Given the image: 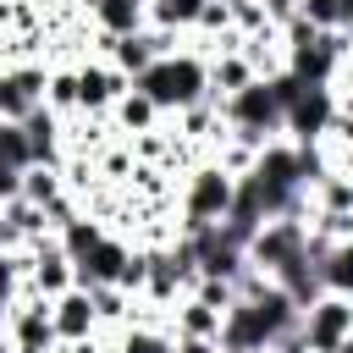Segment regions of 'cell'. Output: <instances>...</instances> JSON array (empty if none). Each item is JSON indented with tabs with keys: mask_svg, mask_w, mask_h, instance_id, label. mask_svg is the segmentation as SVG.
Returning <instances> with one entry per match:
<instances>
[{
	"mask_svg": "<svg viewBox=\"0 0 353 353\" xmlns=\"http://www.w3.org/2000/svg\"><path fill=\"white\" fill-rule=\"evenodd\" d=\"M99 237H105V221H99L94 210H77V215H72V221H66V226L55 232V243H61V248H66L72 259H83V254H88V248H94Z\"/></svg>",
	"mask_w": 353,
	"mask_h": 353,
	"instance_id": "18",
	"label": "cell"
},
{
	"mask_svg": "<svg viewBox=\"0 0 353 353\" xmlns=\"http://www.w3.org/2000/svg\"><path fill=\"white\" fill-rule=\"evenodd\" d=\"M232 199H237V171H226L221 160H199L188 171V182H182V199H176V210H182L176 232H199V226L226 221Z\"/></svg>",
	"mask_w": 353,
	"mask_h": 353,
	"instance_id": "3",
	"label": "cell"
},
{
	"mask_svg": "<svg viewBox=\"0 0 353 353\" xmlns=\"http://www.w3.org/2000/svg\"><path fill=\"white\" fill-rule=\"evenodd\" d=\"M298 17L320 33H347L353 28V0H298Z\"/></svg>",
	"mask_w": 353,
	"mask_h": 353,
	"instance_id": "19",
	"label": "cell"
},
{
	"mask_svg": "<svg viewBox=\"0 0 353 353\" xmlns=\"http://www.w3.org/2000/svg\"><path fill=\"white\" fill-rule=\"evenodd\" d=\"M347 61H353V28H347Z\"/></svg>",
	"mask_w": 353,
	"mask_h": 353,
	"instance_id": "26",
	"label": "cell"
},
{
	"mask_svg": "<svg viewBox=\"0 0 353 353\" xmlns=\"http://www.w3.org/2000/svg\"><path fill=\"white\" fill-rule=\"evenodd\" d=\"M50 320H55V336L61 342L99 336V309H94V292L88 287H66L61 298H50Z\"/></svg>",
	"mask_w": 353,
	"mask_h": 353,
	"instance_id": "11",
	"label": "cell"
},
{
	"mask_svg": "<svg viewBox=\"0 0 353 353\" xmlns=\"http://www.w3.org/2000/svg\"><path fill=\"white\" fill-rule=\"evenodd\" d=\"M298 331H303L309 353H336V342L353 331V298H347V292H320V298L303 309Z\"/></svg>",
	"mask_w": 353,
	"mask_h": 353,
	"instance_id": "7",
	"label": "cell"
},
{
	"mask_svg": "<svg viewBox=\"0 0 353 353\" xmlns=\"http://www.w3.org/2000/svg\"><path fill=\"white\" fill-rule=\"evenodd\" d=\"M6 347L11 353H61V336H55V320H50V298H33L22 292L11 320H6Z\"/></svg>",
	"mask_w": 353,
	"mask_h": 353,
	"instance_id": "5",
	"label": "cell"
},
{
	"mask_svg": "<svg viewBox=\"0 0 353 353\" xmlns=\"http://www.w3.org/2000/svg\"><path fill=\"white\" fill-rule=\"evenodd\" d=\"M132 259H138V248L127 243V237H116V232H105L83 259H72V270H77V287H121L127 281V270H132Z\"/></svg>",
	"mask_w": 353,
	"mask_h": 353,
	"instance_id": "8",
	"label": "cell"
},
{
	"mask_svg": "<svg viewBox=\"0 0 353 353\" xmlns=\"http://www.w3.org/2000/svg\"><path fill=\"white\" fill-rule=\"evenodd\" d=\"M44 83H50V66H11L0 72V121H28V110L44 105Z\"/></svg>",
	"mask_w": 353,
	"mask_h": 353,
	"instance_id": "10",
	"label": "cell"
},
{
	"mask_svg": "<svg viewBox=\"0 0 353 353\" xmlns=\"http://www.w3.org/2000/svg\"><path fill=\"white\" fill-rule=\"evenodd\" d=\"M336 121V88L331 83H303L298 99L287 105V138L292 143H325Z\"/></svg>",
	"mask_w": 353,
	"mask_h": 353,
	"instance_id": "6",
	"label": "cell"
},
{
	"mask_svg": "<svg viewBox=\"0 0 353 353\" xmlns=\"http://www.w3.org/2000/svg\"><path fill=\"white\" fill-rule=\"evenodd\" d=\"M204 6H210V0H149V28H165V33L188 39V33L199 28Z\"/></svg>",
	"mask_w": 353,
	"mask_h": 353,
	"instance_id": "16",
	"label": "cell"
},
{
	"mask_svg": "<svg viewBox=\"0 0 353 353\" xmlns=\"http://www.w3.org/2000/svg\"><path fill=\"white\" fill-rule=\"evenodd\" d=\"M204 61H210V99H226V94H237L259 77L243 50H221V55H204Z\"/></svg>",
	"mask_w": 353,
	"mask_h": 353,
	"instance_id": "15",
	"label": "cell"
},
{
	"mask_svg": "<svg viewBox=\"0 0 353 353\" xmlns=\"http://www.w3.org/2000/svg\"><path fill=\"white\" fill-rule=\"evenodd\" d=\"M254 6H259V11H265V17L276 22V28H281L287 17H298V0H254Z\"/></svg>",
	"mask_w": 353,
	"mask_h": 353,
	"instance_id": "22",
	"label": "cell"
},
{
	"mask_svg": "<svg viewBox=\"0 0 353 353\" xmlns=\"http://www.w3.org/2000/svg\"><path fill=\"white\" fill-rule=\"evenodd\" d=\"M6 320H11V314H6V309H0V342H6Z\"/></svg>",
	"mask_w": 353,
	"mask_h": 353,
	"instance_id": "25",
	"label": "cell"
},
{
	"mask_svg": "<svg viewBox=\"0 0 353 353\" xmlns=\"http://www.w3.org/2000/svg\"><path fill=\"white\" fill-rule=\"evenodd\" d=\"M171 347L176 336L165 325H121V342H116V353H171Z\"/></svg>",
	"mask_w": 353,
	"mask_h": 353,
	"instance_id": "20",
	"label": "cell"
},
{
	"mask_svg": "<svg viewBox=\"0 0 353 353\" xmlns=\"http://www.w3.org/2000/svg\"><path fill=\"white\" fill-rule=\"evenodd\" d=\"M0 254H11V248H0Z\"/></svg>",
	"mask_w": 353,
	"mask_h": 353,
	"instance_id": "27",
	"label": "cell"
},
{
	"mask_svg": "<svg viewBox=\"0 0 353 353\" xmlns=\"http://www.w3.org/2000/svg\"><path fill=\"white\" fill-rule=\"evenodd\" d=\"M320 281H325V292H347V298H353V237L325 243V254H320Z\"/></svg>",
	"mask_w": 353,
	"mask_h": 353,
	"instance_id": "17",
	"label": "cell"
},
{
	"mask_svg": "<svg viewBox=\"0 0 353 353\" xmlns=\"http://www.w3.org/2000/svg\"><path fill=\"white\" fill-rule=\"evenodd\" d=\"M309 243H314V221H309V215H270V221L248 237V265L265 270V276H276V270L292 265Z\"/></svg>",
	"mask_w": 353,
	"mask_h": 353,
	"instance_id": "4",
	"label": "cell"
},
{
	"mask_svg": "<svg viewBox=\"0 0 353 353\" xmlns=\"http://www.w3.org/2000/svg\"><path fill=\"white\" fill-rule=\"evenodd\" d=\"M132 88L127 72H116L105 55L99 61H83L77 66V116H110V105Z\"/></svg>",
	"mask_w": 353,
	"mask_h": 353,
	"instance_id": "9",
	"label": "cell"
},
{
	"mask_svg": "<svg viewBox=\"0 0 353 353\" xmlns=\"http://www.w3.org/2000/svg\"><path fill=\"white\" fill-rule=\"evenodd\" d=\"M336 353H353V331H347V336H342V342H336Z\"/></svg>",
	"mask_w": 353,
	"mask_h": 353,
	"instance_id": "24",
	"label": "cell"
},
{
	"mask_svg": "<svg viewBox=\"0 0 353 353\" xmlns=\"http://www.w3.org/2000/svg\"><path fill=\"white\" fill-rule=\"evenodd\" d=\"M215 105L226 116V132H237V138H248L259 149L270 138H287V105H281V94H276L270 77H254L248 88H237V94H226Z\"/></svg>",
	"mask_w": 353,
	"mask_h": 353,
	"instance_id": "2",
	"label": "cell"
},
{
	"mask_svg": "<svg viewBox=\"0 0 353 353\" xmlns=\"http://www.w3.org/2000/svg\"><path fill=\"white\" fill-rule=\"evenodd\" d=\"M88 17H94V33H105V39H127V33L149 28V0H94Z\"/></svg>",
	"mask_w": 353,
	"mask_h": 353,
	"instance_id": "13",
	"label": "cell"
},
{
	"mask_svg": "<svg viewBox=\"0 0 353 353\" xmlns=\"http://www.w3.org/2000/svg\"><path fill=\"white\" fill-rule=\"evenodd\" d=\"M132 88H143L165 116H182L188 105H199V99H210V61L193 50V44H176L171 55H160Z\"/></svg>",
	"mask_w": 353,
	"mask_h": 353,
	"instance_id": "1",
	"label": "cell"
},
{
	"mask_svg": "<svg viewBox=\"0 0 353 353\" xmlns=\"http://www.w3.org/2000/svg\"><path fill=\"white\" fill-rule=\"evenodd\" d=\"M221 314H226V309H210L204 298L188 292V298L165 314V331L182 336V342H221Z\"/></svg>",
	"mask_w": 353,
	"mask_h": 353,
	"instance_id": "12",
	"label": "cell"
},
{
	"mask_svg": "<svg viewBox=\"0 0 353 353\" xmlns=\"http://www.w3.org/2000/svg\"><path fill=\"white\" fill-rule=\"evenodd\" d=\"M110 121H116V132H127V138H143V132H154L160 121H165V110L143 94V88H127L116 105H110Z\"/></svg>",
	"mask_w": 353,
	"mask_h": 353,
	"instance_id": "14",
	"label": "cell"
},
{
	"mask_svg": "<svg viewBox=\"0 0 353 353\" xmlns=\"http://www.w3.org/2000/svg\"><path fill=\"white\" fill-rule=\"evenodd\" d=\"M171 353H221V342H182V336H176Z\"/></svg>",
	"mask_w": 353,
	"mask_h": 353,
	"instance_id": "23",
	"label": "cell"
},
{
	"mask_svg": "<svg viewBox=\"0 0 353 353\" xmlns=\"http://www.w3.org/2000/svg\"><path fill=\"white\" fill-rule=\"evenodd\" d=\"M44 105H50L55 116H77V66L50 72V83H44Z\"/></svg>",
	"mask_w": 353,
	"mask_h": 353,
	"instance_id": "21",
	"label": "cell"
}]
</instances>
